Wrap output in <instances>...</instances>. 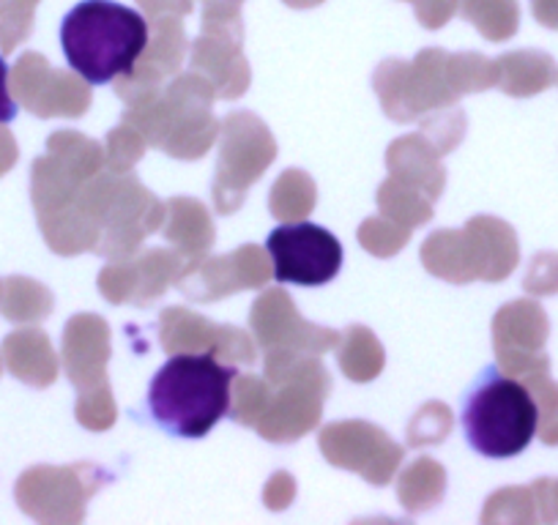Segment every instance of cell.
<instances>
[{
	"mask_svg": "<svg viewBox=\"0 0 558 525\" xmlns=\"http://www.w3.org/2000/svg\"><path fill=\"white\" fill-rule=\"evenodd\" d=\"M151 39V25L116 0H83L61 23V47L69 66L90 85L129 80Z\"/></svg>",
	"mask_w": 558,
	"mask_h": 525,
	"instance_id": "obj_1",
	"label": "cell"
},
{
	"mask_svg": "<svg viewBox=\"0 0 558 525\" xmlns=\"http://www.w3.org/2000/svg\"><path fill=\"white\" fill-rule=\"evenodd\" d=\"M239 369L225 367L214 353L170 356L148 386L154 422L175 438H203L230 414V383Z\"/></svg>",
	"mask_w": 558,
	"mask_h": 525,
	"instance_id": "obj_2",
	"label": "cell"
},
{
	"mask_svg": "<svg viewBox=\"0 0 558 525\" xmlns=\"http://www.w3.org/2000/svg\"><path fill=\"white\" fill-rule=\"evenodd\" d=\"M463 430L469 447L482 457H518L539 430V408L520 380L487 367L465 398Z\"/></svg>",
	"mask_w": 558,
	"mask_h": 525,
	"instance_id": "obj_3",
	"label": "cell"
},
{
	"mask_svg": "<svg viewBox=\"0 0 558 525\" xmlns=\"http://www.w3.org/2000/svg\"><path fill=\"white\" fill-rule=\"evenodd\" d=\"M271 274L277 282L318 288L335 280L342 269V246L326 228L313 222L279 224L266 241Z\"/></svg>",
	"mask_w": 558,
	"mask_h": 525,
	"instance_id": "obj_4",
	"label": "cell"
},
{
	"mask_svg": "<svg viewBox=\"0 0 558 525\" xmlns=\"http://www.w3.org/2000/svg\"><path fill=\"white\" fill-rule=\"evenodd\" d=\"M449 56L441 50H425L405 66L402 61H386L375 74L384 112L395 121H411L427 110L447 107L458 99L447 77Z\"/></svg>",
	"mask_w": 558,
	"mask_h": 525,
	"instance_id": "obj_5",
	"label": "cell"
},
{
	"mask_svg": "<svg viewBox=\"0 0 558 525\" xmlns=\"http://www.w3.org/2000/svg\"><path fill=\"white\" fill-rule=\"evenodd\" d=\"M274 159V141L257 118L250 112H233L225 118V143L219 157L217 206L228 213L241 206L246 186L260 179Z\"/></svg>",
	"mask_w": 558,
	"mask_h": 525,
	"instance_id": "obj_6",
	"label": "cell"
},
{
	"mask_svg": "<svg viewBox=\"0 0 558 525\" xmlns=\"http://www.w3.org/2000/svg\"><path fill=\"white\" fill-rule=\"evenodd\" d=\"M293 307L291 296L282 291H268L260 302L252 307V326L257 331V340L266 347V353L271 351H310L320 353L329 351L340 342V334L329 329H315L313 323L302 318H293L291 326L288 320V309Z\"/></svg>",
	"mask_w": 558,
	"mask_h": 525,
	"instance_id": "obj_7",
	"label": "cell"
},
{
	"mask_svg": "<svg viewBox=\"0 0 558 525\" xmlns=\"http://www.w3.org/2000/svg\"><path fill=\"white\" fill-rule=\"evenodd\" d=\"M320 449L326 452L331 465L351 468L356 454H367L373 468V485H386L402 460V449L391 443L378 427L348 422V425H331L320 432Z\"/></svg>",
	"mask_w": 558,
	"mask_h": 525,
	"instance_id": "obj_8",
	"label": "cell"
},
{
	"mask_svg": "<svg viewBox=\"0 0 558 525\" xmlns=\"http://www.w3.org/2000/svg\"><path fill=\"white\" fill-rule=\"evenodd\" d=\"M268 277H271V269L263 260V252L255 246H244L235 255L211 257V260L190 269L179 288L186 293L195 285H208V291H203L201 296V302H208V298H219L230 291H241V288H260Z\"/></svg>",
	"mask_w": 558,
	"mask_h": 525,
	"instance_id": "obj_9",
	"label": "cell"
},
{
	"mask_svg": "<svg viewBox=\"0 0 558 525\" xmlns=\"http://www.w3.org/2000/svg\"><path fill=\"white\" fill-rule=\"evenodd\" d=\"M386 162L395 170L397 181H413V184L425 186L427 197L436 200L444 186V170L436 164V154L422 137H405L391 146Z\"/></svg>",
	"mask_w": 558,
	"mask_h": 525,
	"instance_id": "obj_10",
	"label": "cell"
},
{
	"mask_svg": "<svg viewBox=\"0 0 558 525\" xmlns=\"http://www.w3.org/2000/svg\"><path fill=\"white\" fill-rule=\"evenodd\" d=\"M378 203H380V208H384L386 217L397 219V222H402L405 228H416V224H422L430 219V206L413 195L408 197V192H400L397 179L386 181V184L380 186Z\"/></svg>",
	"mask_w": 558,
	"mask_h": 525,
	"instance_id": "obj_11",
	"label": "cell"
},
{
	"mask_svg": "<svg viewBox=\"0 0 558 525\" xmlns=\"http://www.w3.org/2000/svg\"><path fill=\"white\" fill-rule=\"evenodd\" d=\"M203 34H219L241 39V0H203Z\"/></svg>",
	"mask_w": 558,
	"mask_h": 525,
	"instance_id": "obj_12",
	"label": "cell"
},
{
	"mask_svg": "<svg viewBox=\"0 0 558 525\" xmlns=\"http://www.w3.org/2000/svg\"><path fill=\"white\" fill-rule=\"evenodd\" d=\"M416 3V14L425 28H441L454 12V0H411Z\"/></svg>",
	"mask_w": 558,
	"mask_h": 525,
	"instance_id": "obj_13",
	"label": "cell"
},
{
	"mask_svg": "<svg viewBox=\"0 0 558 525\" xmlns=\"http://www.w3.org/2000/svg\"><path fill=\"white\" fill-rule=\"evenodd\" d=\"M17 101L9 94V66L7 61H3V56H0V123L14 121V118H17Z\"/></svg>",
	"mask_w": 558,
	"mask_h": 525,
	"instance_id": "obj_14",
	"label": "cell"
},
{
	"mask_svg": "<svg viewBox=\"0 0 558 525\" xmlns=\"http://www.w3.org/2000/svg\"><path fill=\"white\" fill-rule=\"evenodd\" d=\"M140 7L146 9L148 14H157V12H170V14H186L192 12V0H137Z\"/></svg>",
	"mask_w": 558,
	"mask_h": 525,
	"instance_id": "obj_15",
	"label": "cell"
},
{
	"mask_svg": "<svg viewBox=\"0 0 558 525\" xmlns=\"http://www.w3.org/2000/svg\"><path fill=\"white\" fill-rule=\"evenodd\" d=\"M286 3L293 9H310V7H318L320 0H286Z\"/></svg>",
	"mask_w": 558,
	"mask_h": 525,
	"instance_id": "obj_16",
	"label": "cell"
}]
</instances>
